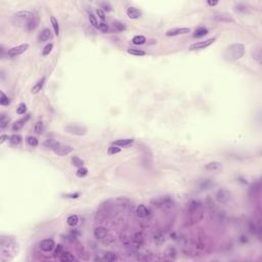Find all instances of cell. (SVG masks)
Listing matches in <instances>:
<instances>
[{
    "label": "cell",
    "instance_id": "2e32d148",
    "mask_svg": "<svg viewBox=\"0 0 262 262\" xmlns=\"http://www.w3.org/2000/svg\"><path fill=\"white\" fill-rule=\"evenodd\" d=\"M29 119H30V115H26V117L20 119L19 121L14 122L13 125V131H19V130H21L22 128H23V126H24V125L29 121Z\"/></svg>",
    "mask_w": 262,
    "mask_h": 262
},
{
    "label": "cell",
    "instance_id": "9a60e30c",
    "mask_svg": "<svg viewBox=\"0 0 262 262\" xmlns=\"http://www.w3.org/2000/svg\"><path fill=\"white\" fill-rule=\"evenodd\" d=\"M50 38H51V32H50L49 29L45 28L39 33L38 38H37V39H38L39 42H46L47 40H49Z\"/></svg>",
    "mask_w": 262,
    "mask_h": 262
},
{
    "label": "cell",
    "instance_id": "3957f363",
    "mask_svg": "<svg viewBox=\"0 0 262 262\" xmlns=\"http://www.w3.org/2000/svg\"><path fill=\"white\" fill-rule=\"evenodd\" d=\"M35 16L31 11L29 10H21L17 11L16 13H14L13 16H11V22L14 26H17V27H24L27 28L28 24L30 23L33 17Z\"/></svg>",
    "mask_w": 262,
    "mask_h": 262
},
{
    "label": "cell",
    "instance_id": "9c48e42d",
    "mask_svg": "<svg viewBox=\"0 0 262 262\" xmlns=\"http://www.w3.org/2000/svg\"><path fill=\"white\" fill-rule=\"evenodd\" d=\"M55 248V243L52 238H45L39 243V249L43 252H50Z\"/></svg>",
    "mask_w": 262,
    "mask_h": 262
},
{
    "label": "cell",
    "instance_id": "c3c4849f",
    "mask_svg": "<svg viewBox=\"0 0 262 262\" xmlns=\"http://www.w3.org/2000/svg\"><path fill=\"white\" fill-rule=\"evenodd\" d=\"M96 14L101 21H104V20H106V13H104V11L103 9H100V8L96 10Z\"/></svg>",
    "mask_w": 262,
    "mask_h": 262
},
{
    "label": "cell",
    "instance_id": "ffe728a7",
    "mask_svg": "<svg viewBox=\"0 0 262 262\" xmlns=\"http://www.w3.org/2000/svg\"><path fill=\"white\" fill-rule=\"evenodd\" d=\"M133 141H134V139H132V138H124V139H118V140L114 141L113 144L122 147H128V145L132 144Z\"/></svg>",
    "mask_w": 262,
    "mask_h": 262
},
{
    "label": "cell",
    "instance_id": "f35d334b",
    "mask_svg": "<svg viewBox=\"0 0 262 262\" xmlns=\"http://www.w3.org/2000/svg\"><path fill=\"white\" fill-rule=\"evenodd\" d=\"M64 252V248H63V245H60V244H59L57 246H55L54 248V252H53V256L55 258H60V256H62Z\"/></svg>",
    "mask_w": 262,
    "mask_h": 262
},
{
    "label": "cell",
    "instance_id": "ab89813d",
    "mask_svg": "<svg viewBox=\"0 0 262 262\" xmlns=\"http://www.w3.org/2000/svg\"><path fill=\"white\" fill-rule=\"evenodd\" d=\"M214 20H217L219 22H232V20L228 16L225 14H219V16H214Z\"/></svg>",
    "mask_w": 262,
    "mask_h": 262
},
{
    "label": "cell",
    "instance_id": "cb8c5ba5",
    "mask_svg": "<svg viewBox=\"0 0 262 262\" xmlns=\"http://www.w3.org/2000/svg\"><path fill=\"white\" fill-rule=\"evenodd\" d=\"M67 223H68L69 226H76L78 223H79V217L78 215H70V216L67 218Z\"/></svg>",
    "mask_w": 262,
    "mask_h": 262
},
{
    "label": "cell",
    "instance_id": "b9f144b4",
    "mask_svg": "<svg viewBox=\"0 0 262 262\" xmlns=\"http://www.w3.org/2000/svg\"><path fill=\"white\" fill-rule=\"evenodd\" d=\"M121 152V148L120 147H117V145H111V147H109V150H107V153H109V155H116V154H119Z\"/></svg>",
    "mask_w": 262,
    "mask_h": 262
},
{
    "label": "cell",
    "instance_id": "603a6c76",
    "mask_svg": "<svg viewBox=\"0 0 262 262\" xmlns=\"http://www.w3.org/2000/svg\"><path fill=\"white\" fill-rule=\"evenodd\" d=\"M208 34V29L205 27H199L198 29L195 30L194 36L197 37V38H201V37H204Z\"/></svg>",
    "mask_w": 262,
    "mask_h": 262
},
{
    "label": "cell",
    "instance_id": "ac0fdd59",
    "mask_svg": "<svg viewBox=\"0 0 262 262\" xmlns=\"http://www.w3.org/2000/svg\"><path fill=\"white\" fill-rule=\"evenodd\" d=\"M136 215L140 218H145L150 215V210H148V208H147V206L141 204L136 208Z\"/></svg>",
    "mask_w": 262,
    "mask_h": 262
},
{
    "label": "cell",
    "instance_id": "5b68a950",
    "mask_svg": "<svg viewBox=\"0 0 262 262\" xmlns=\"http://www.w3.org/2000/svg\"><path fill=\"white\" fill-rule=\"evenodd\" d=\"M65 131L73 135L77 136H84L87 133V128L82 125L78 124H69L65 126Z\"/></svg>",
    "mask_w": 262,
    "mask_h": 262
},
{
    "label": "cell",
    "instance_id": "7402d4cb",
    "mask_svg": "<svg viewBox=\"0 0 262 262\" xmlns=\"http://www.w3.org/2000/svg\"><path fill=\"white\" fill-rule=\"evenodd\" d=\"M60 261L63 262H72L74 260H76V258H75V256L71 254L70 252H63L62 256L59 258Z\"/></svg>",
    "mask_w": 262,
    "mask_h": 262
},
{
    "label": "cell",
    "instance_id": "5bb4252c",
    "mask_svg": "<svg viewBox=\"0 0 262 262\" xmlns=\"http://www.w3.org/2000/svg\"><path fill=\"white\" fill-rule=\"evenodd\" d=\"M221 169H222V165H221V163L216 162V161L208 163V164L205 166V170L209 171V172H217V171H219Z\"/></svg>",
    "mask_w": 262,
    "mask_h": 262
},
{
    "label": "cell",
    "instance_id": "ee69618b",
    "mask_svg": "<svg viewBox=\"0 0 262 262\" xmlns=\"http://www.w3.org/2000/svg\"><path fill=\"white\" fill-rule=\"evenodd\" d=\"M72 163H73V165H74L75 167H78V168L83 167V161L79 158V157H73V158H72Z\"/></svg>",
    "mask_w": 262,
    "mask_h": 262
},
{
    "label": "cell",
    "instance_id": "60d3db41",
    "mask_svg": "<svg viewBox=\"0 0 262 262\" xmlns=\"http://www.w3.org/2000/svg\"><path fill=\"white\" fill-rule=\"evenodd\" d=\"M87 174H88V170H87V168H85V167H80L79 169L77 170L76 176H77V177H80V178H82V177H85Z\"/></svg>",
    "mask_w": 262,
    "mask_h": 262
},
{
    "label": "cell",
    "instance_id": "7c38bea8",
    "mask_svg": "<svg viewBox=\"0 0 262 262\" xmlns=\"http://www.w3.org/2000/svg\"><path fill=\"white\" fill-rule=\"evenodd\" d=\"M126 13L129 19H132V20H136V19H139L141 16L142 13L138 8H136L134 6H130L128 7L126 9Z\"/></svg>",
    "mask_w": 262,
    "mask_h": 262
},
{
    "label": "cell",
    "instance_id": "db71d44e",
    "mask_svg": "<svg viewBox=\"0 0 262 262\" xmlns=\"http://www.w3.org/2000/svg\"><path fill=\"white\" fill-rule=\"evenodd\" d=\"M207 3L208 5H210V6H216L218 4V1H208Z\"/></svg>",
    "mask_w": 262,
    "mask_h": 262
},
{
    "label": "cell",
    "instance_id": "e575fe53",
    "mask_svg": "<svg viewBox=\"0 0 262 262\" xmlns=\"http://www.w3.org/2000/svg\"><path fill=\"white\" fill-rule=\"evenodd\" d=\"M43 130H44V126H43V122L42 121H38L36 124H35V127H34V131L36 134H42L43 133Z\"/></svg>",
    "mask_w": 262,
    "mask_h": 262
},
{
    "label": "cell",
    "instance_id": "d6986e66",
    "mask_svg": "<svg viewBox=\"0 0 262 262\" xmlns=\"http://www.w3.org/2000/svg\"><path fill=\"white\" fill-rule=\"evenodd\" d=\"M60 144L59 141H56L55 139L53 138H49V139H46V140L43 142V145L48 148V150H51V151H54L55 148H56L57 147H59Z\"/></svg>",
    "mask_w": 262,
    "mask_h": 262
},
{
    "label": "cell",
    "instance_id": "277c9868",
    "mask_svg": "<svg viewBox=\"0 0 262 262\" xmlns=\"http://www.w3.org/2000/svg\"><path fill=\"white\" fill-rule=\"evenodd\" d=\"M151 204L158 208H172L174 205L173 198L171 196H161L157 197L151 201Z\"/></svg>",
    "mask_w": 262,
    "mask_h": 262
},
{
    "label": "cell",
    "instance_id": "681fc988",
    "mask_svg": "<svg viewBox=\"0 0 262 262\" xmlns=\"http://www.w3.org/2000/svg\"><path fill=\"white\" fill-rule=\"evenodd\" d=\"M98 29H100L101 32H104V33H107V32L109 31V27H107V25L104 24V23H100V26H98Z\"/></svg>",
    "mask_w": 262,
    "mask_h": 262
},
{
    "label": "cell",
    "instance_id": "ba28073f",
    "mask_svg": "<svg viewBox=\"0 0 262 262\" xmlns=\"http://www.w3.org/2000/svg\"><path fill=\"white\" fill-rule=\"evenodd\" d=\"M215 198H216L217 202L220 204H226L231 200V193L228 191L224 190V188H220V190L217 191L216 195H215Z\"/></svg>",
    "mask_w": 262,
    "mask_h": 262
},
{
    "label": "cell",
    "instance_id": "f1b7e54d",
    "mask_svg": "<svg viewBox=\"0 0 262 262\" xmlns=\"http://www.w3.org/2000/svg\"><path fill=\"white\" fill-rule=\"evenodd\" d=\"M103 259L107 262H113L117 259V255H116V253L114 252H106Z\"/></svg>",
    "mask_w": 262,
    "mask_h": 262
},
{
    "label": "cell",
    "instance_id": "816d5d0a",
    "mask_svg": "<svg viewBox=\"0 0 262 262\" xmlns=\"http://www.w3.org/2000/svg\"><path fill=\"white\" fill-rule=\"evenodd\" d=\"M235 7H237L235 9H237L238 11H243V13H245V11L247 10L246 5H244V4H238Z\"/></svg>",
    "mask_w": 262,
    "mask_h": 262
},
{
    "label": "cell",
    "instance_id": "6da1fadb",
    "mask_svg": "<svg viewBox=\"0 0 262 262\" xmlns=\"http://www.w3.org/2000/svg\"><path fill=\"white\" fill-rule=\"evenodd\" d=\"M187 224L194 225L203 218V206L199 201H191L187 207Z\"/></svg>",
    "mask_w": 262,
    "mask_h": 262
},
{
    "label": "cell",
    "instance_id": "f546056e",
    "mask_svg": "<svg viewBox=\"0 0 262 262\" xmlns=\"http://www.w3.org/2000/svg\"><path fill=\"white\" fill-rule=\"evenodd\" d=\"M8 122H9V117L5 114H1V116H0V128H1V129L6 128L8 125Z\"/></svg>",
    "mask_w": 262,
    "mask_h": 262
},
{
    "label": "cell",
    "instance_id": "d4e9b609",
    "mask_svg": "<svg viewBox=\"0 0 262 262\" xmlns=\"http://www.w3.org/2000/svg\"><path fill=\"white\" fill-rule=\"evenodd\" d=\"M145 42H147V39H145V37L142 36V35H136V36H134L132 38V43L135 45H142V44H144Z\"/></svg>",
    "mask_w": 262,
    "mask_h": 262
},
{
    "label": "cell",
    "instance_id": "7bdbcfd3",
    "mask_svg": "<svg viewBox=\"0 0 262 262\" xmlns=\"http://www.w3.org/2000/svg\"><path fill=\"white\" fill-rule=\"evenodd\" d=\"M89 22H90V24L93 26V27L98 29V26H100V24H98V22H97L96 16H95L93 13H89Z\"/></svg>",
    "mask_w": 262,
    "mask_h": 262
},
{
    "label": "cell",
    "instance_id": "8992f818",
    "mask_svg": "<svg viewBox=\"0 0 262 262\" xmlns=\"http://www.w3.org/2000/svg\"><path fill=\"white\" fill-rule=\"evenodd\" d=\"M216 41V38H210V39H207L205 41H199V42H196V43H193L191 46H190V50L194 51V50H201V49H205L206 47L210 46L211 44Z\"/></svg>",
    "mask_w": 262,
    "mask_h": 262
},
{
    "label": "cell",
    "instance_id": "f6af8a7d",
    "mask_svg": "<svg viewBox=\"0 0 262 262\" xmlns=\"http://www.w3.org/2000/svg\"><path fill=\"white\" fill-rule=\"evenodd\" d=\"M26 112H27V106L25 104H20L19 107H16V114L24 115L26 114Z\"/></svg>",
    "mask_w": 262,
    "mask_h": 262
},
{
    "label": "cell",
    "instance_id": "7dc6e473",
    "mask_svg": "<svg viewBox=\"0 0 262 262\" xmlns=\"http://www.w3.org/2000/svg\"><path fill=\"white\" fill-rule=\"evenodd\" d=\"M100 8H103L104 11H107V13L112 11V9H113V7H112V5H111L110 2H101Z\"/></svg>",
    "mask_w": 262,
    "mask_h": 262
},
{
    "label": "cell",
    "instance_id": "52a82bcc",
    "mask_svg": "<svg viewBox=\"0 0 262 262\" xmlns=\"http://www.w3.org/2000/svg\"><path fill=\"white\" fill-rule=\"evenodd\" d=\"M28 48H29L28 43L14 46V47L10 48L9 50L7 51V55H8V56H10V57H16V56H17V55H21L22 53H24V52L27 50Z\"/></svg>",
    "mask_w": 262,
    "mask_h": 262
},
{
    "label": "cell",
    "instance_id": "f907efd6",
    "mask_svg": "<svg viewBox=\"0 0 262 262\" xmlns=\"http://www.w3.org/2000/svg\"><path fill=\"white\" fill-rule=\"evenodd\" d=\"M80 195L76 193V194H70V195H65L64 196V198H68V199H77V198H79Z\"/></svg>",
    "mask_w": 262,
    "mask_h": 262
},
{
    "label": "cell",
    "instance_id": "83f0119b",
    "mask_svg": "<svg viewBox=\"0 0 262 262\" xmlns=\"http://www.w3.org/2000/svg\"><path fill=\"white\" fill-rule=\"evenodd\" d=\"M50 22H51V25H52V28H53V31L56 36H59L60 35V25H59V22H57V20L55 19V17L52 16H50Z\"/></svg>",
    "mask_w": 262,
    "mask_h": 262
},
{
    "label": "cell",
    "instance_id": "4316f807",
    "mask_svg": "<svg viewBox=\"0 0 262 262\" xmlns=\"http://www.w3.org/2000/svg\"><path fill=\"white\" fill-rule=\"evenodd\" d=\"M252 57H253V59H254L258 64H261L262 54H261V49H260V47L255 48L254 50L252 51Z\"/></svg>",
    "mask_w": 262,
    "mask_h": 262
},
{
    "label": "cell",
    "instance_id": "74e56055",
    "mask_svg": "<svg viewBox=\"0 0 262 262\" xmlns=\"http://www.w3.org/2000/svg\"><path fill=\"white\" fill-rule=\"evenodd\" d=\"M212 185H213V182H212L210 179H205L204 181L201 182L200 188L201 190H208V188H210Z\"/></svg>",
    "mask_w": 262,
    "mask_h": 262
},
{
    "label": "cell",
    "instance_id": "30bf717a",
    "mask_svg": "<svg viewBox=\"0 0 262 262\" xmlns=\"http://www.w3.org/2000/svg\"><path fill=\"white\" fill-rule=\"evenodd\" d=\"M191 32L190 28H173L170 29L166 32V36L172 37V36H178V35H184L188 34Z\"/></svg>",
    "mask_w": 262,
    "mask_h": 262
},
{
    "label": "cell",
    "instance_id": "7a4b0ae2",
    "mask_svg": "<svg viewBox=\"0 0 262 262\" xmlns=\"http://www.w3.org/2000/svg\"><path fill=\"white\" fill-rule=\"evenodd\" d=\"M245 54V46L242 43H234L226 47L223 52V57L227 62H235L240 60Z\"/></svg>",
    "mask_w": 262,
    "mask_h": 262
},
{
    "label": "cell",
    "instance_id": "4fadbf2b",
    "mask_svg": "<svg viewBox=\"0 0 262 262\" xmlns=\"http://www.w3.org/2000/svg\"><path fill=\"white\" fill-rule=\"evenodd\" d=\"M107 229L106 227H104V226H97L93 231V235L97 240H103V238L107 237Z\"/></svg>",
    "mask_w": 262,
    "mask_h": 262
},
{
    "label": "cell",
    "instance_id": "8d00e7d4",
    "mask_svg": "<svg viewBox=\"0 0 262 262\" xmlns=\"http://www.w3.org/2000/svg\"><path fill=\"white\" fill-rule=\"evenodd\" d=\"M113 27H114L115 30L118 31V32H122V31L126 30V26H125L124 24H122L121 22H118V21H115L114 23H113Z\"/></svg>",
    "mask_w": 262,
    "mask_h": 262
},
{
    "label": "cell",
    "instance_id": "44dd1931",
    "mask_svg": "<svg viewBox=\"0 0 262 262\" xmlns=\"http://www.w3.org/2000/svg\"><path fill=\"white\" fill-rule=\"evenodd\" d=\"M45 81H46V78H45V77H42L41 79L38 81V82H37L33 87H32L31 92L34 93V94H35V93H38L40 90L43 88V86H44V84H45Z\"/></svg>",
    "mask_w": 262,
    "mask_h": 262
},
{
    "label": "cell",
    "instance_id": "e0dca14e",
    "mask_svg": "<svg viewBox=\"0 0 262 262\" xmlns=\"http://www.w3.org/2000/svg\"><path fill=\"white\" fill-rule=\"evenodd\" d=\"M249 228H250V231H251L253 235H258V237H260L261 227L258 222H256L255 220H251L249 222Z\"/></svg>",
    "mask_w": 262,
    "mask_h": 262
},
{
    "label": "cell",
    "instance_id": "bcb514c9",
    "mask_svg": "<svg viewBox=\"0 0 262 262\" xmlns=\"http://www.w3.org/2000/svg\"><path fill=\"white\" fill-rule=\"evenodd\" d=\"M52 48H53V44H52V43H49V44L46 45L42 50L43 56H46V55H48L49 53H50V52L52 51Z\"/></svg>",
    "mask_w": 262,
    "mask_h": 262
},
{
    "label": "cell",
    "instance_id": "d590c367",
    "mask_svg": "<svg viewBox=\"0 0 262 262\" xmlns=\"http://www.w3.org/2000/svg\"><path fill=\"white\" fill-rule=\"evenodd\" d=\"M10 104V100H9V97L7 96L6 94H5V93L2 91L1 92V97H0V104H1V106H8V104Z\"/></svg>",
    "mask_w": 262,
    "mask_h": 262
},
{
    "label": "cell",
    "instance_id": "484cf974",
    "mask_svg": "<svg viewBox=\"0 0 262 262\" xmlns=\"http://www.w3.org/2000/svg\"><path fill=\"white\" fill-rule=\"evenodd\" d=\"M38 25H39V20H38V17H37V16H34L33 20H32V21L28 24L27 28H26V29H27L28 31H33V30H35V29H36L37 27H38Z\"/></svg>",
    "mask_w": 262,
    "mask_h": 262
},
{
    "label": "cell",
    "instance_id": "836d02e7",
    "mask_svg": "<svg viewBox=\"0 0 262 262\" xmlns=\"http://www.w3.org/2000/svg\"><path fill=\"white\" fill-rule=\"evenodd\" d=\"M259 191H260V182L258 181L251 186V188H250V195H251L252 197H255L256 195L259 193Z\"/></svg>",
    "mask_w": 262,
    "mask_h": 262
},
{
    "label": "cell",
    "instance_id": "1f68e13d",
    "mask_svg": "<svg viewBox=\"0 0 262 262\" xmlns=\"http://www.w3.org/2000/svg\"><path fill=\"white\" fill-rule=\"evenodd\" d=\"M128 53L131 54V55H135V56H144V55H145L147 53H145V51L144 50H140V49H136V48H130L128 49Z\"/></svg>",
    "mask_w": 262,
    "mask_h": 262
},
{
    "label": "cell",
    "instance_id": "f5cc1de1",
    "mask_svg": "<svg viewBox=\"0 0 262 262\" xmlns=\"http://www.w3.org/2000/svg\"><path fill=\"white\" fill-rule=\"evenodd\" d=\"M6 139H8V136L6 134H2L1 137H0V144H4V141L6 140Z\"/></svg>",
    "mask_w": 262,
    "mask_h": 262
},
{
    "label": "cell",
    "instance_id": "d6a6232c",
    "mask_svg": "<svg viewBox=\"0 0 262 262\" xmlns=\"http://www.w3.org/2000/svg\"><path fill=\"white\" fill-rule=\"evenodd\" d=\"M26 140H27L28 145L31 147H38V144H39L38 139L36 137H34V136H28Z\"/></svg>",
    "mask_w": 262,
    "mask_h": 262
},
{
    "label": "cell",
    "instance_id": "4dcf8cb0",
    "mask_svg": "<svg viewBox=\"0 0 262 262\" xmlns=\"http://www.w3.org/2000/svg\"><path fill=\"white\" fill-rule=\"evenodd\" d=\"M9 142L13 145H19L22 142V136L19 134H13L9 137Z\"/></svg>",
    "mask_w": 262,
    "mask_h": 262
},
{
    "label": "cell",
    "instance_id": "8fae6325",
    "mask_svg": "<svg viewBox=\"0 0 262 262\" xmlns=\"http://www.w3.org/2000/svg\"><path fill=\"white\" fill-rule=\"evenodd\" d=\"M73 151H74V148H73L72 147H70V145H62V144H60L59 147H57L53 151V152H54L55 155H57L60 157H64V156L69 155V154L72 153Z\"/></svg>",
    "mask_w": 262,
    "mask_h": 262
}]
</instances>
